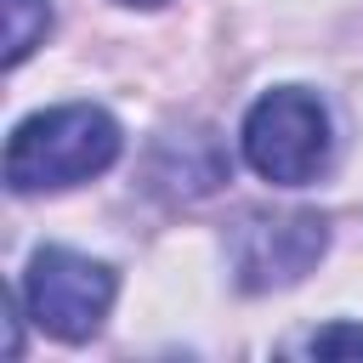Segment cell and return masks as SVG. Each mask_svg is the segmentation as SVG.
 Here are the masks:
<instances>
[{
    "label": "cell",
    "mask_w": 363,
    "mask_h": 363,
    "mask_svg": "<svg viewBox=\"0 0 363 363\" xmlns=\"http://www.w3.org/2000/svg\"><path fill=\"white\" fill-rule=\"evenodd\" d=\"M119 119L96 102H57L28 113L6 142V187L11 193H62L102 176L119 159Z\"/></svg>",
    "instance_id": "obj_1"
},
{
    "label": "cell",
    "mask_w": 363,
    "mask_h": 363,
    "mask_svg": "<svg viewBox=\"0 0 363 363\" xmlns=\"http://www.w3.org/2000/svg\"><path fill=\"white\" fill-rule=\"evenodd\" d=\"M244 164L272 187H306L335 164V113L306 85H272L238 125Z\"/></svg>",
    "instance_id": "obj_2"
},
{
    "label": "cell",
    "mask_w": 363,
    "mask_h": 363,
    "mask_svg": "<svg viewBox=\"0 0 363 363\" xmlns=\"http://www.w3.org/2000/svg\"><path fill=\"white\" fill-rule=\"evenodd\" d=\"M113 295H119V272L68 244H40L17 284L23 318H34V329H45L51 340H68V346L91 340L108 323Z\"/></svg>",
    "instance_id": "obj_3"
},
{
    "label": "cell",
    "mask_w": 363,
    "mask_h": 363,
    "mask_svg": "<svg viewBox=\"0 0 363 363\" xmlns=\"http://www.w3.org/2000/svg\"><path fill=\"white\" fill-rule=\"evenodd\" d=\"M323 255H329L323 210H238L227 221V272L244 295L289 289Z\"/></svg>",
    "instance_id": "obj_4"
},
{
    "label": "cell",
    "mask_w": 363,
    "mask_h": 363,
    "mask_svg": "<svg viewBox=\"0 0 363 363\" xmlns=\"http://www.w3.org/2000/svg\"><path fill=\"white\" fill-rule=\"evenodd\" d=\"M147 182L164 193V199H210L221 182H227V153L210 130H176V136H159L153 159H147Z\"/></svg>",
    "instance_id": "obj_5"
},
{
    "label": "cell",
    "mask_w": 363,
    "mask_h": 363,
    "mask_svg": "<svg viewBox=\"0 0 363 363\" xmlns=\"http://www.w3.org/2000/svg\"><path fill=\"white\" fill-rule=\"evenodd\" d=\"M278 352H289V357H363V323L329 318V323H318V329L289 335Z\"/></svg>",
    "instance_id": "obj_6"
},
{
    "label": "cell",
    "mask_w": 363,
    "mask_h": 363,
    "mask_svg": "<svg viewBox=\"0 0 363 363\" xmlns=\"http://www.w3.org/2000/svg\"><path fill=\"white\" fill-rule=\"evenodd\" d=\"M51 34V6L45 0H6V68H17L34 45Z\"/></svg>",
    "instance_id": "obj_7"
},
{
    "label": "cell",
    "mask_w": 363,
    "mask_h": 363,
    "mask_svg": "<svg viewBox=\"0 0 363 363\" xmlns=\"http://www.w3.org/2000/svg\"><path fill=\"white\" fill-rule=\"evenodd\" d=\"M119 6H136V11H153V6H164V0H119Z\"/></svg>",
    "instance_id": "obj_8"
}]
</instances>
